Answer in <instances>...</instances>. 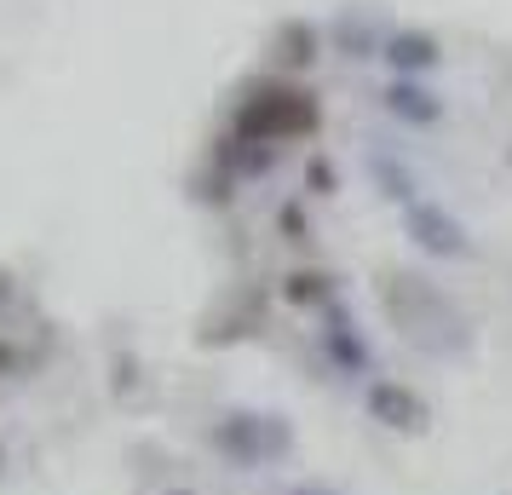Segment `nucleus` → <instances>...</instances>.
Segmentation results:
<instances>
[{"label": "nucleus", "instance_id": "f257e3e1", "mask_svg": "<svg viewBox=\"0 0 512 495\" xmlns=\"http://www.w3.org/2000/svg\"><path fill=\"white\" fill-rule=\"evenodd\" d=\"M380 306H386V317L415 340L420 352L449 357L455 346H466L455 306H449L426 277H415V271H386V283H380Z\"/></svg>", "mask_w": 512, "mask_h": 495}, {"label": "nucleus", "instance_id": "f03ea898", "mask_svg": "<svg viewBox=\"0 0 512 495\" xmlns=\"http://www.w3.org/2000/svg\"><path fill=\"white\" fill-rule=\"evenodd\" d=\"M317 121H323V110H317V98L305 93V87H254V93L236 104V139L248 144H288V139H305V133H317Z\"/></svg>", "mask_w": 512, "mask_h": 495}, {"label": "nucleus", "instance_id": "7ed1b4c3", "mask_svg": "<svg viewBox=\"0 0 512 495\" xmlns=\"http://www.w3.org/2000/svg\"><path fill=\"white\" fill-rule=\"evenodd\" d=\"M208 444L231 461L236 472H254L265 461H282L294 449V426L282 415H259V409H225L208 426Z\"/></svg>", "mask_w": 512, "mask_h": 495}, {"label": "nucleus", "instance_id": "20e7f679", "mask_svg": "<svg viewBox=\"0 0 512 495\" xmlns=\"http://www.w3.org/2000/svg\"><path fill=\"white\" fill-rule=\"evenodd\" d=\"M403 231L415 236V248H426V254H438V260H466L472 254V236H466V225L455 219V213H443L438 202H403Z\"/></svg>", "mask_w": 512, "mask_h": 495}, {"label": "nucleus", "instance_id": "39448f33", "mask_svg": "<svg viewBox=\"0 0 512 495\" xmlns=\"http://www.w3.org/2000/svg\"><path fill=\"white\" fill-rule=\"evenodd\" d=\"M363 409H369V421H380L386 432H426V426H432L426 398H420L415 386H403V380H369V386H363Z\"/></svg>", "mask_w": 512, "mask_h": 495}, {"label": "nucleus", "instance_id": "423d86ee", "mask_svg": "<svg viewBox=\"0 0 512 495\" xmlns=\"http://www.w3.org/2000/svg\"><path fill=\"white\" fill-rule=\"evenodd\" d=\"M323 346L334 357V369H346V375H363L369 369V346L357 340V329H351V317L340 306H328V317H323Z\"/></svg>", "mask_w": 512, "mask_h": 495}, {"label": "nucleus", "instance_id": "0eeeda50", "mask_svg": "<svg viewBox=\"0 0 512 495\" xmlns=\"http://www.w3.org/2000/svg\"><path fill=\"white\" fill-rule=\"evenodd\" d=\"M386 110L403 121H415V127H426V121H438V98L426 93V87H415V81H392L386 87Z\"/></svg>", "mask_w": 512, "mask_h": 495}, {"label": "nucleus", "instance_id": "6e6552de", "mask_svg": "<svg viewBox=\"0 0 512 495\" xmlns=\"http://www.w3.org/2000/svg\"><path fill=\"white\" fill-rule=\"evenodd\" d=\"M386 58H392L403 75L432 70V64H438V41H432V35H392V41H386Z\"/></svg>", "mask_w": 512, "mask_h": 495}, {"label": "nucleus", "instance_id": "1a4fd4ad", "mask_svg": "<svg viewBox=\"0 0 512 495\" xmlns=\"http://www.w3.org/2000/svg\"><path fill=\"white\" fill-rule=\"evenodd\" d=\"M282 300L300 306V311L328 306V300H334V277H328V271H294V277L282 283Z\"/></svg>", "mask_w": 512, "mask_h": 495}, {"label": "nucleus", "instance_id": "9d476101", "mask_svg": "<svg viewBox=\"0 0 512 495\" xmlns=\"http://www.w3.org/2000/svg\"><path fill=\"white\" fill-rule=\"evenodd\" d=\"M305 185L317 190V196H328V190H334V167H328V162H311V167H305Z\"/></svg>", "mask_w": 512, "mask_h": 495}, {"label": "nucleus", "instance_id": "9b49d317", "mask_svg": "<svg viewBox=\"0 0 512 495\" xmlns=\"http://www.w3.org/2000/svg\"><path fill=\"white\" fill-rule=\"evenodd\" d=\"M288 495H340V490H334L328 478H305V484H294V490H288Z\"/></svg>", "mask_w": 512, "mask_h": 495}, {"label": "nucleus", "instance_id": "f8f14e48", "mask_svg": "<svg viewBox=\"0 0 512 495\" xmlns=\"http://www.w3.org/2000/svg\"><path fill=\"white\" fill-rule=\"evenodd\" d=\"M12 369H18V352H12V346L0 340V375H12Z\"/></svg>", "mask_w": 512, "mask_h": 495}, {"label": "nucleus", "instance_id": "ddd939ff", "mask_svg": "<svg viewBox=\"0 0 512 495\" xmlns=\"http://www.w3.org/2000/svg\"><path fill=\"white\" fill-rule=\"evenodd\" d=\"M6 294H12V277H6V271H0V300H6Z\"/></svg>", "mask_w": 512, "mask_h": 495}, {"label": "nucleus", "instance_id": "4468645a", "mask_svg": "<svg viewBox=\"0 0 512 495\" xmlns=\"http://www.w3.org/2000/svg\"><path fill=\"white\" fill-rule=\"evenodd\" d=\"M162 495H196V490H162Z\"/></svg>", "mask_w": 512, "mask_h": 495}, {"label": "nucleus", "instance_id": "2eb2a0df", "mask_svg": "<svg viewBox=\"0 0 512 495\" xmlns=\"http://www.w3.org/2000/svg\"><path fill=\"white\" fill-rule=\"evenodd\" d=\"M507 162H512V150H507Z\"/></svg>", "mask_w": 512, "mask_h": 495}]
</instances>
